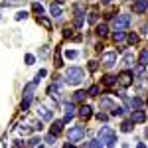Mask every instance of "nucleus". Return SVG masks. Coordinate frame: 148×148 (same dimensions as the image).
I'll return each mask as SVG.
<instances>
[{
    "label": "nucleus",
    "mask_w": 148,
    "mask_h": 148,
    "mask_svg": "<svg viewBox=\"0 0 148 148\" xmlns=\"http://www.w3.org/2000/svg\"><path fill=\"white\" fill-rule=\"evenodd\" d=\"M99 140H101V142H107L111 148H114V142H116V132H114L111 126H101V130H99Z\"/></svg>",
    "instance_id": "f257e3e1"
},
{
    "label": "nucleus",
    "mask_w": 148,
    "mask_h": 148,
    "mask_svg": "<svg viewBox=\"0 0 148 148\" xmlns=\"http://www.w3.org/2000/svg\"><path fill=\"white\" fill-rule=\"evenodd\" d=\"M81 79H83V69H79V67H69L67 71H65V81H67L69 85H77Z\"/></svg>",
    "instance_id": "f03ea898"
},
{
    "label": "nucleus",
    "mask_w": 148,
    "mask_h": 148,
    "mask_svg": "<svg viewBox=\"0 0 148 148\" xmlns=\"http://www.w3.org/2000/svg\"><path fill=\"white\" fill-rule=\"evenodd\" d=\"M85 136V128L83 126H71L67 132V142H79Z\"/></svg>",
    "instance_id": "7ed1b4c3"
},
{
    "label": "nucleus",
    "mask_w": 148,
    "mask_h": 148,
    "mask_svg": "<svg viewBox=\"0 0 148 148\" xmlns=\"http://www.w3.org/2000/svg\"><path fill=\"white\" fill-rule=\"evenodd\" d=\"M130 24V16H126V14H121V16H116L113 20V28L114 30H123Z\"/></svg>",
    "instance_id": "20e7f679"
},
{
    "label": "nucleus",
    "mask_w": 148,
    "mask_h": 148,
    "mask_svg": "<svg viewBox=\"0 0 148 148\" xmlns=\"http://www.w3.org/2000/svg\"><path fill=\"white\" fill-rule=\"evenodd\" d=\"M114 63H116V51H107L103 56V65L105 67H113Z\"/></svg>",
    "instance_id": "39448f33"
},
{
    "label": "nucleus",
    "mask_w": 148,
    "mask_h": 148,
    "mask_svg": "<svg viewBox=\"0 0 148 148\" xmlns=\"http://www.w3.org/2000/svg\"><path fill=\"white\" fill-rule=\"evenodd\" d=\"M132 77H134L132 71H123L121 77H119V79H121V85H123V87H128V85L132 83Z\"/></svg>",
    "instance_id": "423d86ee"
},
{
    "label": "nucleus",
    "mask_w": 148,
    "mask_h": 148,
    "mask_svg": "<svg viewBox=\"0 0 148 148\" xmlns=\"http://www.w3.org/2000/svg\"><path fill=\"white\" fill-rule=\"evenodd\" d=\"M132 10L136 12V14L146 12L148 10V0H136V2H134V6H132Z\"/></svg>",
    "instance_id": "0eeeda50"
},
{
    "label": "nucleus",
    "mask_w": 148,
    "mask_h": 148,
    "mask_svg": "<svg viewBox=\"0 0 148 148\" xmlns=\"http://www.w3.org/2000/svg\"><path fill=\"white\" fill-rule=\"evenodd\" d=\"M146 121V113L144 111H134L130 114V123H144Z\"/></svg>",
    "instance_id": "6e6552de"
},
{
    "label": "nucleus",
    "mask_w": 148,
    "mask_h": 148,
    "mask_svg": "<svg viewBox=\"0 0 148 148\" xmlns=\"http://www.w3.org/2000/svg\"><path fill=\"white\" fill-rule=\"evenodd\" d=\"M77 114H79L81 119H89V116H91V107H87V105L79 107V113Z\"/></svg>",
    "instance_id": "1a4fd4ad"
},
{
    "label": "nucleus",
    "mask_w": 148,
    "mask_h": 148,
    "mask_svg": "<svg viewBox=\"0 0 148 148\" xmlns=\"http://www.w3.org/2000/svg\"><path fill=\"white\" fill-rule=\"evenodd\" d=\"M38 113L42 114V119H46V121H51V119H53V114L49 113L46 107H38Z\"/></svg>",
    "instance_id": "9d476101"
},
{
    "label": "nucleus",
    "mask_w": 148,
    "mask_h": 148,
    "mask_svg": "<svg viewBox=\"0 0 148 148\" xmlns=\"http://www.w3.org/2000/svg\"><path fill=\"white\" fill-rule=\"evenodd\" d=\"M95 32H97V36H101V38H103V36H107V24H99Z\"/></svg>",
    "instance_id": "9b49d317"
},
{
    "label": "nucleus",
    "mask_w": 148,
    "mask_h": 148,
    "mask_svg": "<svg viewBox=\"0 0 148 148\" xmlns=\"http://www.w3.org/2000/svg\"><path fill=\"white\" fill-rule=\"evenodd\" d=\"M101 107H103V109H113L114 105H113L111 99H107V97H105V99H101Z\"/></svg>",
    "instance_id": "f8f14e48"
},
{
    "label": "nucleus",
    "mask_w": 148,
    "mask_h": 148,
    "mask_svg": "<svg viewBox=\"0 0 148 148\" xmlns=\"http://www.w3.org/2000/svg\"><path fill=\"white\" fill-rule=\"evenodd\" d=\"M49 12H51V16H59V14H61L59 4H51V6H49Z\"/></svg>",
    "instance_id": "ddd939ff"
},
{
    "label": "nucleus",
    "mask_w": 148,
    "mask_h": 148,
    "mask_svg": "<svg viewBox=\"0 0 148 148\" xmlns=\"http://www.w3.org/2000/svg\"><path fill=\"white\" fill-rule=\"evenodd\" d=\"M140 63L142 65H148V49H142L140 51Z\"/></svg>",
    "instance_id": "4468645a"
},
{
    "label": "nucleus",
    "mask_w": 148,
    "mask_h": 148,
    "mask_svg": "<svg viewBox=\"0 0 148 148\" xmlns=\"http://www.w3.org/2000/svg\"><path fill=\"white\" fill-rule=\"evenodd\" d=\"M61 126H63V123H61V121H56V123L51 125V132H53V134H57V132L61 130Z\"/></svg>",
    "instance_id": "2eb2a0df"
},
{
    "label": "nucleus",
    "mask_w": 148,
    "mask_h": 148,
    "mask_svg": "<svg viewBox=\"0 0 148 148\" xmlns=\"http://www.w3.org/2000/svg\"><path fill=\"white\" fill-rule=\"evenodd\" d=\"M125 63H126V65H132V63H134V56H132L130 51H126V53H125Z\"/></svg>",
    "instance_id": "dca6fc26"
},
{
    "label": "nucleus",
    "mask_w": 148,
    "mask_h": 148,
    "mask_svg": "<svg viewBox=\"0 0 148 148\" xmlns=\"http://www.w3.org/2000/svg\"><path fill=\"white\" fill-rule=\"evenodd\" d=\"M123 113H125V109H121V107H113V109H111V114H113V116H121Z\"/></svg>",
    "instance_id": "f3484780"
},
{
    "label": "nucleus",
    "mask_w": 148,
    "mask_h": 148,
    "mask_svg": "<svg viewBox=\"0 0 148 148\" xmlns=\"http://www.w3.org/2000/svg\"><path fill=\"white\" fill-rule=\"evenodd\" d=\"M87 148H103L101 140H91V142H87Z\"/></svg>",
    "instance_id": "a211bd4d"
},
{
    "label": "nucleus",
    "mask_w": 148,
    "mask_h": 148,
    "mask_svg": "<svg viewBox=\"0 0 148 148\" xmlns=\"http://www.w3.org/2000/svg\"><path fill=\"white\" fill-rule=\"evenodd\" d=\"M40 142H42V140H40L38 136H34V138H30V142H28V144H30L32 148H38V146H40Z\"/></svg>",
    "instance_id": "6ab92c4d"
},
{
    "label": "nucleus",
    "mask_w": 148,
    "mask_h": 148,
    "mask_svg": "<svg viewBox=\"0 0 148 148\" xmlns=\"http://www.w3.org/2000/svg\"><path fill=\"white\" fill-rule=\"evenodd\" d=\"M114 81H116V77H113V75H107V77L103 79V83H105V85H113Z\"/></svg>",
    "instance_id": "aec40b11"
},
{
    "label": "nucleus",
    "mask_w": 148,
    "mask_h": 148,
    "mask_svg": "<svg viewBox=\"0 0 148 148\" xmlns=\"http://www.w3.org/2000/svg\"><path fill=\"white\" fill-rule=\"evenodd\" d=\"M123 38H125V34L121 30H114V42H123Z\"/></svg>",
    "instance_id": "412c9836"
},
{
    "label": "nucleus",
    "mask_w": 148,
    "mask_h": 148,
    "mask_svg": "<svg viewBox=\"0 0 148 148\" xmlns=\"http://www.w3.org/2000/svg\"><path fill=\"white\" fill-rule=\"evenodd\" d=\"M46 142L53 146V144H56V134H53V132H51V134H47V136H46Z\"/></svg>",
    "instance_id": "4be33fe9"
},
{
    "label": "nucleus",
    "mask_w": 148,
    "mask_h": 148,
    "mask_svg": "<svg viewBox=\"0 0 148 148\" xmlns=\"http://www.w3.org/2000/svg\"><path fill=\"white\" fill-rule=\"evenodd\" d=\"M81 99H85V91H77L73 95V101H81Z\"/></svg>",
    "instance_id": "5701e85b"
},
{
    "label": "nucleus",
    "mask_w": 148,
    "mask_h": 148,
    "mask_svg": "<svg viewBox=\"0 0 148 148\" xmlns=\"http://www.w3.org/2000/svg\"><path fill=\"white\" fill-rule=\"evenodd\" d=\"M77 56H79V53H77L75 49H67V51H65V57H69V59H73V57H77Z\"/></svg>",
    "instance_id": "b1692460"
},
{
    "label": "nucleus",
    "mask_w": 148,
    "mask_h": 148,
    "mask_svg": "<svg viewBox=\"0 0 148 148\" xmlns=\"http://www.w3.org/2000/svg\"><path fill=\"white\" fill-rule=\"evenodd\" d=\"M130 105H132V107H134V109H138V107H140V105H142V99H138V97H134V99H132V101H130Z\"/></svg>",
    "instance_id": "393cba45"
},
{
    "label": "nucleus",
    "mask_w": 148,
    "mask_h": 148,
    "mask_svg": "<svg viewBox=\"0 0 148 148\" xmlns=\"http://www.w3.org/2000/svg\"><path fill=\"white\" fill-rule=\"evenodd\" d=\"M132 123H123V126H121V130H123V132H130V128H132Z\"/></svg>",
    "instance_id": "a878e982"
},
{
    "label": "nucleus",
    "mask_w": 148,
    "mask_h": 148,
    "mask_svg": "<svg viewBox=\"0 0 148 148\" xmlns=\"http://www.w3.org/2000/svg\"><path fill=\"white\" fill-rule=\"evenodd\" d=\"M34 12H36V14H42V12H44V6L36 2V4H34Z\"/></svg>",
    "instance_id": "bb28decb"
},
{
    "label": "nucleus",
    "mask_w": 148,
    "mask_h": 148,
    "mask_svg": "<svg viewBox=\"0 0 148 148\" xmlns=\"http://www.w3.org/2000/svg\"><path fill=\"white\" fill-rule=\"evenodd\" d=\"M34 61H36V57H34V56H30V53L26 56V65H32Z\"/></svg>",
    "instance_id": "cd10ccee"
},
{
    "label": "nucleus",
    "mask_w": 148,
    "mask_h": 148,
    "mask_svg": "<svg viewBox=\"0 0 148 148\" xmlns=\"http://www.w3.org/2000/svg\"><path fill=\"white\" fill-rule=\"evenodd\" d=\"M26 18H28L26 12H18V14H16V20H26Z\"/></svg>",
    "instance_id": "c85d7f7f"
},
{
    "label": "nucleus",
    "mask_w": 148,
    "mask_h": 148,
    "mask_svg": "<svg viewBox=\"0 0 148 148\" xmlns=\"http://www.w3.org/2000/svg\"><path fill=\"white\" fill-rule=\"evenodd\" d=\"M128 42H130V44H136V42H138V36L136 34H130V36H128Z\"/></svg>",
    "instance_id": "c756f323"
},
{
    "label": "nucleus",
    "mask_w": 148,
    "mask_h": 148,
    "mask_svg": "<svg viewBox=\"0 0 148 148\" xmlns=\"http://www.w3.org/2000/svg\"><path fill=\"white\" fill-rule=\"evenodd\" d=\"M40 24H42V26H46V28H49V26H51L47 18H40Z\"/></svg>",
    "instance_id": "7c9ffc66"
},
{
    "label": "nucleus",
    "mask_w": 148,
    "mask_h": 148,
    "mask_svg": "<svg viewBox=\"0 0 148 148\" xmlns=\"http://www.w3.org/2000/svg\"><path fill=\"white\" fill-rule=\"evenodd\" d=\"M97 67H99L97 61H89V69H91V71H97Z\"/></svg>",
    "instance_id": "2f4dec72"
},
{
    "label": "nucleus",
    "mask_w": 148,
    "mask_h": 148,
    "mask_svg": "<svg viewBox=\"0 0 148 148\" xmlns=\"http://www.w3.org/2000/svg\"><path fill=\"white\" fill-rule=\"evenodd\" d=\"M97 93H99V87H91V89H89V95H93V97H95Z\"/></svg>",
    "instance_id": "473e14b6"
},
{
    "label": "nucleus",
    "mask_w": 148,
    "mask_h": 148,
    "mask_svg": "<svg viewBox=\"0 0 148 148\" xmlns=\"http://www.w3.org/2000/svg\"><path fill=\"white\" fill-rule=\"evenodd\" d=\"M95 20H97V14L91 12V14H89V22H95Z\"/></svg>",
    "instance_id": "72a5a7b5"
},
{
    "label": "nucleus",
    "mask_w": 148,
    "mask_h": 148,
    "mask_svg": "<svg viewBox=\"0 0 148 148\" xmlns=\"http://www.w3.org/2000/svg\"><path fill=\"white\" fill-rule=\"evenodd\" d=\"M97 119H99V121H107V114H103V113H99V114H97Z\"/></svg>",
    "instance_id": "f704fd0d"
},
{
    "label": "nucleus",
    "mask_w": 148,
    "mask_h": 148,
    "mask_svg": "<svg viewBox=\"0 0 148 148\" xmlns=\"http://www.w3.org/2000/svg\"><path fill=\"white\" fill-rule=\"evenodd\" d=\"M22 146V142H20V140H16V142H14V148H20Z\"/></svg>",
    "instance_id": "c9c22d12"
},
{
    "label": "nucleus",
    "mask_w": 148,
    "mask_h": 148,
    "mask_svg": "<svg viewBox=\"0 0 148 148\" xmlns=\"http://www.w3.org/2000/svg\"><path fill=\"white\" fill-rule=\"evenodd\" d=\"M63 148H75V146H73V144H69V142H67V144H65Z\"/></svg>",
    "instance_id": "e433bc0d"
},
{
    "label": "nucleus",
    "mask_w": 148,
    "mask_h": 148,
    "mask_svg": "<svg viewBox=\"0 0 148 148\" xmlns=\"http://www.w3.org/2000/svg\"><path fill=\"white\" fill-rule=\"evenodd\" d=\"M111 2H113V0H103V4H111Z\"/></svg>",
    "instance_id": "4c0bfd02"
},
{
    "label": "nucleus",
    "mask_w": 148,
    "mask_h": 148,
    "mask_svg": "<svg viewBox=\"0 0 148 148\" xmlns=\"http://www.w3.org/2000/svg\"><path fill=\"white\" fill-rule=\"evenodd\" d=\"M136 148H146V144H138V146Z\"/></svg>",
    "instance_id": "58836bf2"
},
{
    "label": "nucleus",
    "mask_w": 148,
    "mask_h": 148,
    "mask_svg": "<svg viewBox=\"0 0 148 148\" xmlns=\"http://www.w3.org/2000/svg\"><path fill=\"white\" fill-rule=\"evenodd\" d=\"M146 136H148V128H146Z\"/></svg>",
    "instance_id": "ea45409f"
},
{
    "label": "nucleus",
    "mask_w": 148,
    "mask_h": 148,
    "mask_svg": "<svg viewBox=\"0 0 148 148\" xmlns=\"http://www.w3.org/2000/svg\"><path fill=\"white\" fill-rule=\"evenodd\" d=\"M38 148H44V146H38Z\"/></svg>",
    "instance_id": "a19ab883"
},
{
    "label": "nucleus",
    "mask_w": 148,
    "mask_h": 148,
    "mask_svg": "<svg viewBox=\"0 0 148 148\" xmlns=\"http://www.w3.org/2000/svg\"><path fill=\"white\" fill-rule=\"evenodd\" d=\"M123 2H126V0H123Z\"/></svg>",
    "instance_id": "79ce46f5"
}]
</instances>
